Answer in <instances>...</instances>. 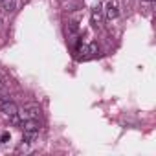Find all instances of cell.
Here are the masks:
<instances>
[{
    "label": "cell",
    "mask_w": 156,
    "mask_h": 156,
    "mask_svg": "<svg viewBox=\"0 0 156 156\" xmlns=\"http://www.w3.org/2000/svg\"><path fill=\"white\" fill-rule=\"evenodd\" d=\"M77 53H81L79 61H88V59H92V57H96L99 53V46H98V42H88V44L81 42L77 46Z\"/></svg>",
    "instance_id": "cell-1"
},
{
    "label": "cell",
    "mask_w": 156,
    "mask_h": 156,
    "mask_svg": "<svg viewBox=\"0 0 156 156\" xmlns=\"http://www.w3.org/2000/svg\"><path fill=\"white\" fill-rule=\"evenodd\" d=\"M39 114H41V108H39L37 103H28V105L22 107V110H19V116H20L22 121L24 119H37Z\"/></svg>",
    "instance_id": "cell-2"
},
{
    "label": "cell",
    "mask_w": 156,
    "mask_h": 156,
    "mask_svg": "<svg viewBox=\"0 0 156 156\" xmlns=\"http://www.w3.org/2000/svg\"><path fill=\"white\" fill-rule=\"evenodd\" d=\"M0 110H2L8 118H11V116H15V114H19V107L13 103V101H9V99H6V101H2L0 103Z\"/></svg>",
    "instance_id": "cell-3"
},
{
    "label": "cell",
    "mask_w": 156,
    "mask_h": 156,
    "mask_svg": "<svg viewBox=\"0 0 156 156\" xmlns=\"http://www.w3.org/2000/svg\"><path fill=\"white\" fill-rule=\"evenodd\" d=\"M20 125H22V132H39V129H41L37 119H24Z\"/></svg>",
    "instance_id": "cell-4"
},
{
    "label": "cell",
    "mask_w": 156,
    "mask_h": 156,
    "mask_svg": "<svg viewBox=\"0 0 156 156\" xmlns=\"http://www.w3.org/2000/svg\"><path fill=\"white\" fill-rule=\"evenodd\" d=\"M118 4L116 2H108L107 4V11H105V17L108 19V20H112V19H116L118 17Z\"/></svg>",
    "instance_id": "cell-5"
},
{
    "label": "cell",
    "mask_w": 156,
    "mask_h": 156,
    "mask_svg": "<svg viewBox=\"0 0 156 156\" xmlns=\"http://www.w3.org/2000/svg\"><path fill=\"white\" fill-rule=\"evenodd\" d=\"M103 22V13H101V6H96L92 9V24L94 26H99Z\"/></svg>",
    "instance_id": "cell-6"
},
{
    "label": "cell",
    "mask_w": 156,
    "mask_h": 156,
    "mask_svg": "<svg viewBox=\"0 0 156 156\" xmlns=\"http://www.w3.org/2000/svg\"><path fill=\"white\" fill-rule=\"evenodd\" d=\"M0 9L4 13H15V0H2V4H0Z\"/></svg>",
    "instance_id": "cell-7"
},
{
    "label": "cell",
    "mask_w": 156,
    "mask_h": 156,
    "mask_svg": "<svg viewBox=\"0 0 156 156\" xmlns=\"http://www.w3.org/2000/svg\"><path fill=\"white\" fill-rule=\"evenodd\" d=\"M66 33L68 35H77V33H79V24H77V22H70L66 26Z\"/></svg>",
    "instance_id": "cell-8"
},
{
    "label": "cell",
    "mask_w": 156,
    "mask_h": 156,
    "mask_svg": "<svg viewBox=\"0 0 156 156\" xmlns=\"http://www.w3.org/2000/svg\"><path fill=\"white\" fill-rule=\"evenodd\" d=\"M28 151H30V141L22 140V141L19 143V147H17V152H28Z\"/></svg>",
    "instance_id": "cell-9"
},
{
    "label": "cell",
    "mask_w": 156,
    "mask_h": 156,
    "mask_svg": "<svg viewBox=\"0 0 156 156\" xmlns=\"http://www.w3.org/2000/svg\"><path fill=\"white\" fill-rule=\"evenodd\" d=\"M11 140V134L9 132H2V136H0V143H8Z\"/></svg>",
    "instance_id": "cell-10"
},
{
    "label": "cell",
    "mask_w": 156,
    "mask_h": 156,
    "mask_svg": "<svg viewBox=\"0 0 156 156\" xmlns=\"http://www.w3.org/2000/svg\"><path fill=\"white\" fill-rule=\"evenodd\" d=\"M141 2H152V0H141Z\"/></svg>",
    "instance_id": "cell-11"
},
{
    "label": "cell",
    "mask_w": 156,
    "mask_h": 156,
    "mask_svg": "<svg viewBox=\"0 0 156 156\" xmlns=\"http://www.w3.org/2000/svg\"><path fill=\"white\" fill-rule=\"evenodd\" d=\"M0 24H2V17H0Z\"/></svg>",
    "instance_id": "cell-12"
}]
</instances>
